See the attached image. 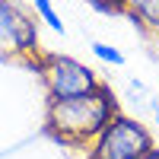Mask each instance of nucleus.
<instances>
[{
	"instance_id": "1",
	"label": "nucleus",
	"mask_w": 159,
	"mask_h": 159,
	"mask_svg": "<svg viewBox=\"0 0 159 159\" xmlns=\"http://www.w3.org/2000/svg\"><path fill=\"white\" fill-rule=\"evenodd\" d=\"M118 115V102L111 96V89L96 86L80 96H64V99H51L48 105V127L54 130L61 140H92L99 137L105 124Z\"/></svg>"
},
{
	"instance_id": "2",
	"label": "nucleus",
	"mask_w": 159,
	"mask_h": 159,
	"mask_svg": "<svg viewBox=\"0 0 159 159\" xmlns=\"http://www.w3.org/2000/svg\"><path fill=\"white\" fill-rule=\"evenodd\" d=\"M150 150H153L150 130L134 118L115 115L105 124V130L96 137L92 159H143Z\"/></svg>"
},
{
	"instance_id": "3",
	"label": "nucleus",
	"mask_w": 159,
	"mask_h": 159,
	"mask_svg": "<svg viewBox=\"0 0 159 159\" xmlns=\"http://www.w3.org/2000/svg\"><path fill=\"white\" fill-rule=\"evenodd\" d=\"M45 80L51 89V99H64V96H80V92L96 89V73L86 64H80L73 57H48L45 61Z\"/></svg>"
},
{
	"instance_id": "4",
	"label": "nucleus",
	"mask_w": 159,
	"mask_h": 159,
	"mask_svg": "<svg viewBox=\"0 0 159 159\" xmlns=\"http://www.w3.org/2000/svg\"><path fill=\"white\" fill-rule=\"evenodd\" d=\"M0 35H3L13 48H19V51H32L38 45L35 25L25 19L16 7H10L7 0H0Z\"/></svg>"
},
{
	"instance_id": "5",
	"label": "nucleus",
	"mask_w": 159,
	"mask_h": 159,
	"mask_svg": "<svg viewBox=\"0 0 159 159\" xmlns=\"http://www.w3.org/2000/svg\"><path fill=\"white\" fill-rule=\"evenodd\" d=\"M127 10L134 13L140 22L159 29V0H127Z\"/></svg>"
},
{
	"instance_id": "6",
	"label": "nucleus",
	"mask_w": 159,
	"mask_h": 159,
	"mask_svg": "<svg viewBox=\"0 0 159 159\" xmlns=\"http://www.w3.org/2000/svg\"><path fill=\"white\" fill-rule=\"evenodd\" d=\"M35 10H38V16L45 19V25H48L51 32L64 35V19L54 13V3H51V0H35Z\"/></svg>"
},
{
	"instance_id": "7",
	"label": "nucleus",
	"mask_w": 159,
	"mask_h": 159,
	"mask_svg": "<svg viewBox=\"0 0 159 159\" xmlns=\"http://www.w3.org/2000/svg\"><path fill=\"white\" fill-rule=\"evenodd\" d=\"M92 54H96L99 61H105V64H115V67H121V64H124V54H121V51L111 48V45H102V42L92 45Z\"/></svg>"
},
{
	"instance_id": "8",
	"label": "nucleus",
	"mask_w": 159,
	"mask_h": 159,
	"mask_svg": "<svg viewBox=\"0 0 159 159\" xmlns=\"http://www.w3.org/2000/svg\"><path fill=\"white\" fill-rule=\"evenodd\" d=\"M99 13H124L127 10V0H89Z\"/></svg>"
},
{
	"instance_id": "9",
	"label": "nucleus",
	"mask_w": 159,
	"mask_h": 159,
	"mask_svg": "<svg viewBox=\"0 0 159 159\" xmlns=\"http://www.w3.org/2000/svg\"><path fill=\"white\" fill-rule=\"evenodd\" d=\"M153 115H156V121H159V99H153Z\"/></svg>"
}]
</instances>
